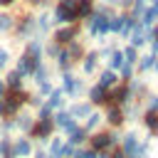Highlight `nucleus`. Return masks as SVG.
Returning a JSON list of instances; mask_svg holds the SVG:
<instances>
[{
    "label": "nucleus",
    "mask_w": 158,
    "mask_h": 158,
    "mask_svg": "<svg viewBox=\"0 0 158 158\" xmlns=\"http://www.w3.org/2000/svg\"><path fill=\"white\" fill-rule=\"evenodd\" d=\"M151 74H156V77H158V57H156V62H153V69H151Z\"/></svg>",
    "instance_id": "nucleus-56"
},
{
    "label": "nucleus",
    "mask_w": 158,
    "mask_h": 158,
    "mask_svg": "<svg viewBox=\"0 0 158 158\" xmlns=\"http://www.w3.org/2000/svg\"><path fill=\"white\" fill-rule=\"evenodd\" d=\"M74 151H77V146H72L69 141H64V146H62V153H59V158H72V156H74Z\"/></svg>",
    "instance_id": "nucleus-47"
},
{
    "label": "nucleus",
    "mask_w": 158,
    "mask_h": 158,
    "mask_svg": "<svg viewBox=\"0 0 158 158\" xmlns=\"http://www.w3.org/2000/svg\"><path fill=\"white\" fill-rule=\"evenodd\" d=\"M2 84H5L7 91H22V89H25V79H22L15 69H10V72L2 77Z\"/></svg>",
    "instance_id": "nucleus-25"
},
{
    "label": "nucleus",
    "mask_w": 158,
    "mask_h": 158,
    "mask_svg": "<svg viewBox=\"0 0 158 158\" xmlns=\"http://www.w3.org/2000/svg\"><path fill=\"white\" fill-rule=\"evenodd\" d=\"M30 158H47V151H44L42 146H35V151H32Z\"/></svg>",
    "instance_id": "nucleus-50"
},
{
    "label": "nucleus",
    "mask_w": 158,
    "mask_h": 158,
    "mask_svg": "<svg viewBox=\"0 0 158 158\" xmlns=\"http://www.w3.org/2000/svg\"><path fill=\"white\" fill-rule=\"evenodd\" d=\"M131 5H133V0H118L116 10H118V12H128V10H131Z\"/></svg>",
    "instance_id": "nucleus-49"
},
{
    "label": "nucleus",
    "mask_w": 158,
    "mask_h": 158,
    "mask_svg": "<svg viewBox=\"0 0 158 158\" xmlns=\"http://www.w3.org/2000/svg\"><path fill=\"white\" fill-rule=\"evenodd\" d=\"M146 7H148V0H133V5H131V10H128V15H131V17L138 22V20L143 17Z\"/></svg>",
    "instance_id": "nucleus-36"
},
{
    "label": "nucleus",
    "mask_w": 158,
    "mask_h": 158,
    "mask_svg": "<svg viewBox=\"0 0 158 158\" xmlns=\"http://www.w3.org/2000/svg\"><path fill=\"white\" fill-rule=\"evenodd\" d=\"M121 52H123V62L136 67V62H138V57H141V54H138V49H136V47H131V44H123V47H121Z\"/></svg>",
    "instance_id": "nucleus-38"
},
{
    "label": "nucleus",
    "mask_w": 158,
    "mask_h": 158,
    "mask_svg": "<svg viewBox=\"0 0 158 158\" xmlns=\"http://www.w3.org/2000/svg\"><path fill=\"white\" fill-rule=\"evenodd\" d=\"M136 77V67L133 64H123L121 69H118V79L121 81H128V79H133Z\"/></svg>",
    "instance_id": "nucleus-41"
},
{
    "label": "nucleus",
    "mask_w": 158,
    "mask_h": 158,
    "mask_svg": "<svg viewBox=\"0 0 158 158\" xmlns=\"http://www.w3.org/2000/svg\"><path fill=\"white\" fill-rule=\"evenodd\" d=\"M20 0H0V10H10V7H15Z\"/></svg>",
    "instance_id": "nucleus-51"
},
{
    "label": "nucleus",
    "mask_w": 158,
    "mask_h": 158,
    "mask_svg": "<svg viewBox=\"0 0 158 158\" xmlns=\"http://www.w3.org/2000/svg\"><path fill=\"white\" fill-rule=\"evenodd\" d=\"M32 114H35V118H52V111H49V109H47L44 104H42L40 109H35Z\"/></svg>",
    "instance_id": "nucleus-48"
},
{
    "label": "nucleus",
    "mask_w": 158,
    "mask_h": 158,
    "mask_svg": "<svg viewBox=\"0 0 158 158\" xmlns=\"http://www.w3.org/2000/svg\"><path fill=\"white\" fill-rule=\"evenodd\" d=\"M67 104H69V99H67V94H64L62 86H54V89L49 91V96L44 99V106H47L52 114L59 111V109H67Z\"/></svg>",
    "instance_id": "nucleus-12"
},
{
    "label": "nucleus",
    "mask_w": 158,
    "mask_h": 158,
    "mask_svg": "<svg viewBox=\"0 0 158 158\" xmlns=\"http://www.w3.org/2000/svg\"><path fill=\"white\" fill-rule=\"evenodd\" d=\"M0 158H12V136H0Z\"/></svg>",
    "instance_id": "nucleus-39"
},
{
    "label": "nucleus",
    "mask_w": 158,
    "mask_h": 158,
    "mask_svg": "<svg viewBox=\"0 0 158 158\" xmlns=\"http://www.w3.org/2000/svg\"><path fill=\"white\" fill-rule=\"evenodd\" d=\"M133 158H151V156H133Z\"/></svg>",
    "instance_id": "nucleus-58"
},
{
    "label": "nucleus",
    "mask_w": 158,
    "mask_h": 158,
    "mask_svg": "<svg viewBox=\"0 0 158 158\" xmlns=\"http://www.w3.org/2000/svg\"><path fill=\"white\" fill-rule=\"evenodd\" d=\"M44 42H47V40H44ZM44 42H42V40H27L22 52H25L35 64H40V62H44Z\"/></svg>",
    "instance_id": "nucleus-17"
},
{
    "label": "nucleus",
    "mask_w": 158,
    "mask_h": 158,
    "mask_svg": "<svg viewBox=\"0 0 158 158\" xmlns=\"http://www.w3.org/2000/svg\"><path fill=\"white\" fill-rule=\"evenodd\" d=\"M101 116H104L106 128H114V131H121V128H123V123H126L121 106H104V109H101Z\"/></svg>",
    "instance_id": "nucleus-9"
},
{
    "label": "nucleus",
    "mask_w": 158,
    "mask_h": 158,
    "mask_svg": "<svg viewBox=\"0 0 158 158\" xmlns=\"http://www.w3.org/2000/svg\"><path fill=\"white\" fill-rule=\"evenodd\" d=\"M35 67H37V64H35L25 52H20V57L15 59V67H12V69H15L22 79H30V77H32V72H35Z\"/></svg>",
    "instance_id": "nucleus-21"
},
{
    "label": "nucleus",
    "mask_w": 158,
    "mask_h": 158,
    "mask_svg": "<svg viewBox=\"0 0 158 158\" xmlns=\"http://www.w3.org/2000/svg\"><path fill=\"white\" fill-rule=\"evenodd\" d=\"M10 59H12L10 49H7V47H0V72H5V69L10 67Z\"/></svg>",
    "instance_id": "nucleus-45"
},
{
    "label": "nucleus",
    "mask_w": 158,
    "mask_h": 158,
    "mask_svg": "<svg viewBox=\"0 0 158 158\" xmlns=\"http://www.w3.org/2000/svg\"><path fill=\"white\" fill-rule=\"evenodd\" d=\"M30 94H32V91H27V89H22V91H5L2 101H5L7 118H12V116H17L22 109H27V99H30Z\"/></svg>",
    "instance_id": "nucleus-6"
},
{
    "label": "nucleus",
    "mask_w": 158,
    "mask_h": 158,
    "mask_svg": "<svg viewBox=\"0 0 158 158\" xmlns=\"http://www.w3.org/2000/svg\"><path fill=\"white\" fill-rule=\"evenodd\" d=\"M35 151V143L27 136H17L12 138V158H30Z\"/></svg>",
    "instance_id": "nucleus-16"
},
{
    "label": "nucleus",
    "mask_w": 158,
    "mask_h": 158,
    "mask_svg": "<svg viewBox=\"0 0 158 158\" xmlns=\"http://www.w3.org/2000/svg\"><path fill=\"white\" fill-rule=\"evenodd\" d=\"M52 5H54L52 0H25V7L32 10V12H37V10H49Z\"/></svg>",
    "instance_id": "nucleus-40"
},
{
    "label": "nucleus",
    "mask_w": 158,
    "mask_h": 158,
    "mask_svg": "<svg viewBox=\"0 0 158 158\" xmlns=\"http://www.w3.org/2000/svg\"><path fill=\"white\" fill-rule=\"evenodd\" d=\"M67 111H69V116L79 123V121H84V118L94 111V106H91L86 99H77V101H69V104H67Z\"/></svg>",
    "instance_id": "nucleus-11"
},
{
    "label": "nucleus",
    "mask_w": 158,
    "mask_h": 158,
    "mask_svg": "<svg viewBox=\"0 0 158 158\" xmlns=\"http://www.w3.org/2000/svg\"><path fill=\"white\" fill-rule=\"evenodd\" d=\"M64 52L69 54V59L74 62V67H79L81 57L86 54V47H84V42H81V40H74V42H69V44L64 47Z\"/></svg>",
    "instance_id": "nucleus-23"
},
{
    "label": "nucleus",
    "mask_w": 158,
    "mask_h": 158,
    "mask_svg": "<svg viewBox=\"0 0 158 158\" xmlns=\"http://www.w3.org/2000/svg\"><path fill=\"white\" fill-rule=\"evenodd\" d=\"M52 123H54V131H59V136H69L79 123L69 116V111L67 109H59V111H54L52 114Z\"/></svg>",
    "instance_id": "nucleus-8"
},
{
    "label": "nucleus",
    "mask_w": 158,
    "mask_h": 158,
    "mask_svg": "<svg viewBox=\"0 0 158 158\" xmlns=\"http://www.w3.org/2000/svg\"><path fill=\"white\" fill-rule=\"evenodd\" d=\"M94 77H96V81H94V84H99V86H101V89H106V91H109V89H114V86L121 81V79H118V74H116V72H111V69H106V67H104V69H99Z\"/></svg>",
    "instance_id": "nucleus-20"
},
{
    "label": "nucleus",
    "mask_w": 158,
    "mask_h": 158,
    "mask_svg": "<svg viewBox=\"0 0 158 158\" xmlns=\"http://www.w3.org/2000/svg\"><path fill=\"white\" fill-rule=\"evenodd\" d=\"M54 69H57L59 74H64V72H74V69H77L74 62L69 59V54L64 52V47H59V52H57V57H54Z\"/></svg>",
    "instance_id": "nucleus-24"
},
{
    "label": "nucleus",
    "mask_w": 158,
    "mask_h": 158,
    "mask_svg": "<svg viewBox=\"0 0 158 158\" xmlns=\"http://www.w3.org/2000/svg\"><path fill=\"white\" fill-rule=\"evenodd\" d=\"M151 40H156V42H158V25H153V27H151Z\"/></svg>",
    "instance_id": "nucleus-54"
},
{
    "label": "nucleus",
    "mask_w": 158,
    "mask_h": 158,
    "mask_svg": "<svg viewBox=\"0 0 158 158\" xmlns=\"http://www.w3.org/2000/svg\"><path fill=\"white\" fill-rule=\"evenodd\" d=\"M52 89H54V84H52V79H49V81H42V84H37V91H35V94H37V96H42V99H47Z\"/></svg>",
    "instance_id": "nucleus-44"
},
{
    "label": "nucleus",
    "mask_w": 158,
    "mask_h": 158,
    "mask_svg": "<svg viewBox=\"0 0 158 158\" xmlns=\"http://www.w3.org/2000/svg\"><path fill=\"white\" fill-rule=\"evenodd\" d=\"M141 106H143V111H158V94L156 91H148L141 99Z\"/></svg>",
    "instance_id": "nucleus-37"
},
{
    "label": "nucleus",
    "mask_w": 158,
    "mask_h": 158,
    "mask_svg": "<svg viewBox=\"0 0 158 158\" xmlns=\"http://www.w3.org/2000/svg\"><path fill=\"white\" fill-rule=\"evenodd\" d=\"M99 54H96V49H86V54L81 57V62H79V67H81V74L84 77H94L96 72H99Z\"/></svg>",
    "instance_id": "nucleus-14"
},
{
    "label": "nucleus",
    "mask_w": 158,
    "mask_h": 158,
    "mask_svg": "<svg viewBox=\"0 0 158 158\" xmlns=\"http://www.w3.org/2000/svg\"><path fill=\"white\" fill-rule=\"evenodd\" d=\"M131 47H136V49H141V47H146L148 42H151V30H146L141 22H136V27L131 30V35H128V40H126Z\"/></svg>",
    "instance_id": "nucleus-13"
},
{
    "label": "nucleus",
    "mask_w": 158,
    "mask_h": 158,
    "mask_svg": "<svg viewBox=\"0 0 158 158\" xmlns=\"http://www.w3.org/2000/svg\"><path fill=\"white\" fill-rule=\"evenodd\" d=\"M101 123H104V116H101V111H99V109H94V111L81 121V128H84L86 133H94V131H99V128H101Z\"/></svg>",
    "instance_id": "nucleus-26"
},
{
    "label": "nucleus",
    "mask_w": 158,
    "mask_h": 158,
    "mask_svg": "<svg viewBox=\"0 0 158 158\" xmlns=\"http://www.w3.org/2000/svg\"><path fill=\"white\" fill-rule=\"evenodd\" d=\"M138 133L136 131H126V133H121V141H118V148L123 151V156L126 158H131V156H136V151H138Z\"/></svg>",
    "instance_id": "nucleus-15"
},
{
    "label": "nucleus",
    "mask_w": 158,
    "mask_h": 158,
    "mask_svg": "<svg viewBox=\"0 0 158 158\" xmlns=\"http://www.w3.org/2000/svg\"><path fill=\"white\" fill-rule=\"evenodd\" d=\"M146 128V138H158V111H143L141 118H138Z\"/></svg>",
    "instance_id": "nucleus-18"
},
{
    "label": "nucleus",
    "mask_w": 158,
    "mask_h": 158,
    "mask_svg": "<svg viewBox=\"0 0 158 158\" xmlns=\"http://www.w3.org/2000/svg\"><path fill=\"white\" fill-rule=\"evenodd\" d=\"M12 123H15V131H17L20 136H30V131H32V126H35V114H32L30 109H22L17 116H12Z\"/></svg>",
    "instance_id": "nucleus-10"
},
{
    "label": "nucleus",
    "mask_w": 158,
    "mask_h": 158,
    "mask_svg": "<svg viewBox=\"0 0 158 158\" xmlns=\"http://www.w3.org/2000/svg\"><path fill=\"white\" fill-rule=\"evenodd\" d=\"M86 101L94 109H104L106 106V89H101L99 84H89L86 86Z\"/></svg>",
    "instance_id": "nucleus-19"
},
{
    "label": "nucleus",
    "mask_w": 158,
    "mask_h": 158,
    "mask_svg": "<svg viewBox=\"0 0 158 158\" xmlns=\"http://www.w3.org/2000/svg\"><path fill=\"white\" fill-rule=\"evenodd\" d=\"M52 2H59V0H52Z\"/></svg>",
    "instance_id": "nucleus-59"
},
{
    "label": "nucleus",
    "mask_w": 158,
    "mask_h": 158,
    "mask_svg": "<svg viewBox=\"0 0 158 158\" xmlns=\"http://www.w3.org/2000/svg\"><path fill=\"white\" fill-rule=\"evenodd\" d=\"M5 91H7V89H5V84H2V79H0V99L5 96Z\"/></svg>",
    "instance_id": "nucleus-57"
},
{
    "label": "nucleus",
    "mask_w": 158,
    "mask_h": 158,
    "mask_svg": "<svg viewBox=\"0 0 158 158\" xmlns=\"http://www.w3.org/2000/svg\"><path fill=\"white\" fill-rule=\"evenodd\" d=\"M118 141H121V131H114V128H99V131L89 133L86 146H89L91 151H96V153H104V151L116 148Z\"/></svg>",
    "instance_id": "nucleus-2"
},
{
    "label": "nucleus",
    "mask_w": 158,
    "mask_h": 158,
    "mask_svg": "<svg viewBox=\"0 0 158 158\" xmlns=\"http://www.w3.org/2000/svg\"><path fill=\"white\" fill-rule=\"evenodd\" d=\"M123 64H126V62H123V52H121V47H116V49L111 52V57L106 59V69H111V72L118 74V69H121Z\"/></svg>",
    "instance_id": "nucleus-33"
},
{
    "label": "nucleus",
    "mask_w": 158,
    "mask_h": 158,
    "mask_svg": "<svg viewBox=\"0 0 158 158\" xmlns=\"http://www.w3.org/2000/svg\"><path fill=\"white\" fill-rule=\"evenodd\" d=\"M54 133H57V131H54L52 118H35V126H32V131H30V136H27V138H30L32 143L37 141V143L44 148V146H47V141H49Z\"/></svg>",
    "instance_id": "nucleus-7"
},
{
    "label": "nucleus",
    "mask_w": 158,
    "mask_h": 158,
    "mask_svg": "<svg viewBox=\"0 0 158 158\" xmlns=\"http://www.w3.org/2000/svg\"><path fill=\"white\" fill-rule=\"evenodd\" d=\"M12 133H15L12 118H0V136H12Z\"/></svg>",
    "instance_id": "nucleus-43"
},
{
    "label": "nucleus",
    "mask_w": 158,
    "mask_h": 158,
    "mask_svg": "<svg viewBox=\"0 0 158 158\" xmlns=\"http://www.w3.org/2000/svg\"><path fill=\"white\" fill-rule=\"evenodd\" d=\"M121 111H123L126 121H138L141 114H143V106H141V101H128L126 106H121Z\"/></svg>",
    "instance_id": "nucleus-30"
},
{
    "label": "nucleus",
    "mask_w": 158,
    "mask_h": 158,
    "mask_svg": "<svg viewBox=\"0 0 158 158\" xmlns=\"http://www.w3.org/2000/svg\"><path fill=\"white\" fill-rule=\"evenodd\" d=\"M79 37H81V25L79 22H74V25H59V27H54L49 32V40L54 44H59V47H67L69 42H74Z\"/></svg>",
    "instance_id": "nucleus-5"
},
{
    "label": "nucleus",
    "mask_w": 158,
    "mask_h": 158,
    "mask_svg": "<svg viewBox=\"0 0 158 158\" xmlns=\"http://www.w3.org/2000/svg\"><path fill=\"white\" fill-rule=\"evenodd\" d=\"M116 47H118L116 42H111V44H101V47L96 49V54H99V59H104V62H106V59L111 57V52H114Z\"/></svg>",
    "instance_id": "nucleus-42"
},
{
    "label": "nucleus",
    "mask_w": 158,
    "mask_h": 158,
    "mask_svg": "<svg viewBox=\"0 0 158 158\" xmlns=\"http://www.w3.org/2000/svg\"><path fill=\"white\" fill-rule=\"evenodd\" d=\"M12 27H15V15L10 10H0V35L12 32Z\"/></svg>",
    "instance_id": "nucleus-34"
},
{
    "label": "nucleus",
    "mask_w": 158,
    "mask_h": 158,
    "mask_svg": "<svg viewBox=\"0 0 158 158\" xmlns=\"http://www.w3.org/2000/svg\"><path fill=\"white\" fill-rule=\"evenodd\" d=\"M62 146H64V138L54 133V136L47 141V148H44V151H47V158H59V153H62Z\"/></svg>",
    "instance_id": "nucleus-32"
},
{
    "label": "nucleus",
    "mask_w": 158,
    "mask_h": 158,
    "mask_svg": "<svg viewBox=\"0 0 158 158\" xmlns=\"http://www.w3.org/2000/svg\"><path fill=\"white\" fill-rule=\"evenodd\" d=\"M94 7H96V2L94 0H77V20H79V25L84 22V20H89L91 17V12H94Z\"/></svg>",
    "instance_id": "nucleus-28"
},
{
    "label": "nucleus",
    "mask_w": 158,
    "mask_h": 158,
    "mask_svg": "<svg viewBox=\"0 0 158 158\" xmlns=\"http://www.w3.org/2000/svg\"><path fill=\"white\" fill-rule=\"evenodd\" d=\"M109 158H126V156H123V151L116 146V148H111V151H109Z\"/></svg>",
    "instance_id": "nucleus-52"
},
{
    "label": "nucleus",
    "mask_w": 158,
    "mask_h": 158,
    "mask_svg": "<svg viewBox=\"0 0 158 158\" xmlns=\"http://www.w3.org/2000/svg\"><path fill=\"white\" fill-rule=\"evenodd\" d=\"M148 52H151L153 57H158V42H156V40H151V42H148Z\"/></svg>",
    "instance_id": "nucleus-53"
},
{
    "label": "nucleus",
    "mask_w": 158,
    "mask_h": 158,
    "mask_svg": "<svg viewBox=\"0 0 158 158\" xmlns=\"http://www.w3.org/2000/svg\"><path fill=\"white\" fill-rule=\"evenodd\" d=\"M30 79L35 81V86L42 84V81H49V79H52V69H49V64H47V62H40V64L35 67V72H32Z\"/></svg>",
    "instance_id": "nucleus-29"
},
{
    "label": "nucleus",
    "mask_w": 158,
    "mask_h": 158,
    "mask_svg": "<svg viewBox=\"0 0 158 158\" xmlns=\"http://www.w3.org/2000/svg\"><path fill=\"white\" fill-rule=\"evenodd\" d=\"M153 62H156V57H153L151 52L141 54V57H138V62H136V77H146V74H151Z\"/></svg>",
    "instance_id": "nucleus-27"
},
{
    "label": "nucleus",
    "mask_w": 158,
    "mask_h": 158,
    "mask_svg": "<svg viewBox=\"0 0 158 158\" xmlns=\"http://www.w3.org/2000/svg\"><path fill=\"white\" fill-rule=\"evenodd\" d=\"M0 118H7V111H5V101L0 99Z\"/></svg>",
    "instance_id": "nucleus-55"
},
{
    "label": "nucleus",
    "mask_w": 158,
    "mask_h": 158,
    "mask_svg": "<svg viewBox=\"0 0 158 158\" xmlns=\"http://www.w3.org/2000/svg\"><path fill=\"white\" fill-rule=\"evenodd\" d=\"M138 22L146 30H151L153 25H158V0H148V7H146V12H143V17Z\"/></svg>",
    "instance_id": "nucleus-22"
},
{
    "label": "nucleus",
    "mask_w": 158,
    "mask_h": 158,
    "mask_svg": "<svg viewBox=\"0 0 158 158\" xmlns=\"http://www.w3.org/2000/svg\"><path fill=\"white\" fill-rule=\"evenodd\" d=\"M59 86L64 89V94H67L72 101H77V99H81V96L86 94V81L79 79L74 72H64V74H59Z\"/></svg>",
    "instance_id": "nucleus-4"
},
{
    "label": "nucleus",
    "mask_w": 158,
    "mask_h": 158,
    "mask_svg": "<svg viewBox=\"0 0 158 158\" xmlns=\"http://www.w3.org/2000/svg\"><path fill=\"white\" fill-rule=\"evenodd\" d=\"M86 138H89V133L81 128V123H79L69 136H64V141H69V143H72V146H77V148H79V146H86Z\"/></svg>",
    "instance_id": "nucleus-31"
},
{
    "label": "nucleus",
    "mask_w": 158,
    "mask_h": 158,
    "mask_svg": "<svg viewBox=\"0 0 158 158\" xmlns=\"http://www.w3.org/2000/svg\"><path fill=\"white\" fill-rule=\"evenodd\" d=\"M121 20H123V25H121V32H118V40H128V35H131V30L136 27V20L128 15V12H121Z\"/></svg>",
    "instance_id": "nucleus-35"
},
{
    "label": "nucleus",
    "mask_w": 158,
    "mask_h": 158,
    "mask_svg": "<svg viewBox=\"0 0 158 158\" xmlns=\"http://www.w3.org/2000/svg\"><path fill=\"white\" fill-rule=\"evenodd\" d=\"M116 12H118V10L111 7V5H106V2H96L91 17L81 22L84 30H86V37H89V40H96V42L101 44V42L109 37V20H111Z\"/></svg>",
    "instance_id": "nucleus-1"
},
{
    "label": "nucleus",
    "mask_w": 158,
    "mask_h": 158,
    "mask_svg": "<svg viewBox=\"0 0 158 158\" xmlns=\"http://www.w3.org/2000/svg\"><path fill=\"white\" fill-rule=\"evenodd\" d=\"M57 52H59V44H54L52 40H47V42H44V57L54 59V57H57Z\"/></svg>",
    "instance_id": "nucleus-46"
},
{
    "label": "nucleus",
    "mask_w": 158,
    "mask_h": 158,
    "mask_svg": "<svg viewBox=\"0 0 158 158\" xmlns=\"http://www.w3.org/2000/svg\"><path fill=\"white\" fill-rule=\"evenodd\" d=\"M35 17H37V12H32V10H25V12L15 15V27H12L15 42L35 40V35H37V22H35Z\"/></svg>",
    "instance_id": "nucleus-3"
}]
</instances>
